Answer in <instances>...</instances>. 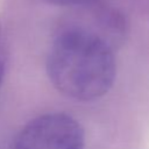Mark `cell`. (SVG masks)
<instances>
[{
	"instance_id": "cell-1",
	"label": "cell",
	"mask_w": 149,
	"mask_h": 149,
	"mask_svg": "<svg viewBox=\"0 0 149 149\" xmlns=\"http://www.w3.org/2000/svg\"><path fill=\"white\" fill-rule=\"evenodd\" d=\"M114 47L74 27H66L54 41L47 71L54 86L80 101L97 99L112 87L116 66Z\"/></svg>"
},
{
	"instance_id": "cell-2",
	"label": "cell",
	"mask_w": 149,
	"mask_h": 149,
	"mask_svg": "<svg viewBox=\"0 0 149 149\" xmlns=\"http://www.w3.org/2000/svg\"><path fill=\"white\" fill-rule=\"evenodd\" d=\"M14 149H84V132L69 115L44 114L22 128Z\"/></svg>"
},
{
	"instance_id": "cell-3",
	"label": "cell",
	"mask_w": 149,
	"mask_h": 149,
	"mask_svg": "<svg viewBox=\"0 0 149 149\" xmlns=\"http://www.w3.org/2000/svg\"><path fill=\"white\" fill-rule=\"evenodd\" d=\"M45 1L59 6H81V5H88L95 2L98 0H45Z\"/></svg>"
},
{
	"instance_id": "cell-4",
	"label": "cell",
	"mask_w": 149,
	"mask_h": 149,
	"mask_svg": "<svg viewBox=\"0 0 149 149\" xmlns=\"http://www.w3.org/2000/svg\"><path fill=\"white\" fill-rule=\"evenodd\" d=\"M2 76H3V65H2V63L0 62V83H1Z\"/></svg>"
}]
</instances>
